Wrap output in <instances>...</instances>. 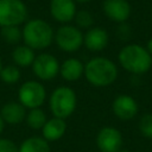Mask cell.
<instances>
[{"label":"cell","mask_w":152,"mask_h":152,"mask_svg":"<svg viewBox=\"0 0 152 152\" xmlns=\"http://www.w3.org/2000/svg\"><path fill=\"white\" fill-rule=\"evenodd\" d=\"M27 14L23 0H0V27L20 26L27 20Z\"/></svg>","instance_id":"5b68a950"},{"label":"cell","mask_w":152,"mask_h":152,"mask_svg":"<svg viewBox=\"0 0 152 152\" xmlns=\"http://www.w3.org/2000/svg\"><path fill=\"white\" fill-rule=\"evenodd\" d=\"M34 58H36L34 50L25 44L17 45L12 51V59L14 64L19 68H27L32 65Z\"/></svg>","instance_id":"e0dca14e"},{"label":"cell","mask_w":152,"mask_h":152,"mask_svg":"<svg viewBox=\"0 0 152 152\" xmlns=\"http://www.w3.org/2000/svg\"><path fill=\"white\" fill-rule=\"evenodd\" d=\"M0 34L7 44L17 45L23 40V32L19 26H4L0 30Z\"/></svg>","instance_id":"ffe728a7"},{"label":"cell","mask_w":152,"mask_h":152,"mask_svg":"<svg viewBox=\"0 0 152 152\" xmlns=\"http://www.w3.org/2000/svg\"><path fill=\"white\" fill-rule=\"evenodd\" d=\"M138 128L142 137L152 139V113H146L140 116Z\"/></svg>","instance_id":"603a6c76"},{"label":"cell","mask_w":152,"mask_h":152,"mask_svg":"<svg viewBox=\"0 0 152 152\" xmlns=\"http://www.w3.org/2000/svg\"><path fill=\"white\" fill-rule=\"evenodd\" d=\"M151 15H152V13H151Z\"/></svg>","instance_id":"4dcf8cb0"},{"label":"cell","mask_w":152,"mask_h":152,"mask_svg":"<svg viewBox=\"0 0 152 152\" xmlns=\"http://www.w3.org/2000/svg\"><path fill=\"white\" fill-rule=\"evenodd\" d=\"M21 72L19 70V66H17L15 64H8L2 66L1 72H0V78L4 83L7 84H14L20 80Z\"/></svg>","instance_id":"44dd1931"},{"label":"cell","mask_w":152,"mask_h":152,"mask_svg":"<svg viewBox=\"0 0 152 152\" xmlns=\"http://www.w3.org/2000/svg\"><path fill=\"white\" fill-rule=\"evenodd\" d=\"M122 142L121 132L112 126L102 127L96 134V146L101 152H119Z\"/></svg>","instance_id":"9c48e42d"},{"label":"cell","mask_w":152,"mask_h":152,"mask_svg":"<svg viewBox=\"0 0 152 152\" xmlns=\"http://www.w3.org/2000/svg\"><path fill=\"white\" fill-rule=\"evenodd\" d=\"M66 132V122L65 119L61 118H51L48 119L45 125L42 128V135L46 141H56L59 140Z\"/></svg>","instance_id":"2e32d148"},{"label":"cell","mask_w":152,"mask_h":152,"mask_svg":"<svg viewBox=\"0 0 152 152\" xmlns=\"http://www.w3.org/2000/svg\"><path fill=\"white\" fill-rule=\"evenodd\" d=\"M112 110L118 119L127 121V120L133 119L138 114L139 106L135 99L132 97L131 95L120 94L113 100Z\"/></svg>","instance_id":"30bf717a"},{"label":"cell","mask_w":152,"mask_h":152,"mask_svg":"<svg viewBox=\"0 0 152 152\" xmlns=\"http://www.w3.org/2000/svg\"><path fill=\"white\" fill-rule=\"evenodd\" d=\"M31 66L36 77L42 81H51L59 74L61 64L53 55L43 52L36 56Z\"/></svg>","instance_id":"ba28073f"},{"label":"cell","mask_w":152,"mask_h":152,"mask_svg":"<svg viewBox=\"0 0 152 152\" xmlns=\"http://www.w3.org/2000/svg\"><path fill=\"white\" fill-rule=\"evenodd\" d=\"M26 108L19 101H10L6 102L1 109L0 115L4 119L5 124L8 125H18L25 120L26 116Z\"/></svg>","instance_id":"5bb4252c"},{"label":"cell","mask_w":152,"mask_h":152,"mask_svg":"<svg viewBox=\"0 0 152 152\" xmlns=\"http://www.w3.org/2000/svg\"><path fill=\"white\" fill-rule=\"evenodd\" d=\"M119 70L116 64L107 57H94L84 65V77L94 87L102 88L114 83L118 78Z\"/></svg>","instance_id":"6da1fadb"},{"label":"cell","mask_w":152,"mask_h":152,"mask_svg":"<svg viewBox=\"0 0 152 152\" xmlns=\"http://www.w3.org/2000/svg\"><path fill=\"white\" fill-rule=\"evenodd\" d=\"M109 42L108 32L99 26H93L87 30V32L83 34V45L93 52L102 51L107 48Z\"/></svg>","instance_id":"4fadbf2b"},{"label":"cell","mask_w":152,"mask_h":152,"mask_svg":"<svg viewBox=\"0 0 152 152\" xmlns=\"http://www.w3.org/2000/svg\"><path fill=\"white\" fill-rule=\"evenodd\" d=\"M4 128H5V121H4V119H2L1 115H0V135H1V133L4 132Z\"/></svg>","instance_id":"4316f807"},{"label":"cell","mask_w":152,"mask_h":152,"mask_svg":"<svg viewBox=\"0 0 152 152\" xmlns=\"http://www.w3.org/2000/svg\"><path fill=\"white\" fill-rule=\"evenodd\" d=\"M116 36L121 40H127L132 36V28L127 23H120L116 27Z\"/></svg>","instance_id":"cb8c5ba5"},{"label":"cell","mask_w":152,"mask_h":152,"mask_svg":"<svg viewBox=\"0 0 152 152\" xmlns=\"http://www.w3.org/2000/svg\"><path fill=\"white\" fill-rule=\"evenodd\" d=\"M76 12L75 0H50V14L61 24H68L74 20Z\"/></svg>","instance_id":"7c38bea8"},{"label":"cell","mask_w":152,"mask_h":152,"mask_svg":"<svg viewBox=\"0 0 152 152\" xmlns=\"http://www.w3.org/2000/svg\"><path fill=\"white\" fill-rule=\"evenodd\" d=\"M146 49H147V51L150 52V55L152 56V37L148 39V42H147V44H146Z\"/></svg>","instance_id":"484cf974"},{"label":"cell","mask_w":152,"mask_h":152,"mask_svg":"<svg viewBox=\"0 0 152 152\" xmlns=\"http://www.w3.org/2000/svg\"><path fill=\"white\" fill-rule=\"evenodd\" d=\"M119 152H129V150H126V148H120Z\"/></svg>","instance_id":"f1b7e54d"},{"label":"cell","mask_w":152,"mask_h":152,"mask_svg":"<svg viewBox=\"0 0 152 152\" xmlns=\"http://www.w3.org/2000/svg\"><path fill=\"white\" fill-rule=\"evenodd\" d=\"M50 110L53 116L66 119L76 109L77 96L72 88L66 86L57 87L49 97Z\"/></svg>","instance_id":"277c9868"},{"label":"cell","mask_w":152,"mask_h":152,"mask_svg":"<svg viewBox=\"0 0 152 152\" xmlns=\"http://www.w3.org/2000/svg\"><path fill=\"white\" fill-rule=\"evenodd\" d=\"M74 20H75L76 26L78 28H87L88 30V28L93 27V24H94V17L87 10L77 11L76 14H75Z\"/></svg>","instance_id":"7402d4cb"},{"label":"cell","mask_w":152,"mask_h":152,"mask_svg":"<svg viewBox=\"0 0 152 152\" xmlns=\"http://www.w3.org/2000/svg\"><path fill=\"white\" fill-rule=\"evenodd\" d=\"M19 152H50V145L43 137H30L20 144Z\"/></svg>","instance_id":"ac0fdd59"},{"label":"cell","mask_w":152,"mask_h":152,"mask_svg":"<svg viewBox=\"0 0 152 152\" xmlns=\"http://www.w3.org/2000/svg\"><path fill=\"white\" fill-rule=\"evenodd\" d=\"M18 100L26 108H39L46 100L45 87L34 80L24 82L18 89Z\"/></svg>","instance_id":"52a82bcc"},{"label":"cell","mask_w":152,"mask_h":152,"mask_svg":"<svg viewBox=\"0 0 152 152\" xmlns=\"http://www.w3.org/2000/svg\"><path fill=\"white\" fill-rule=\"evenodd\" d=\"M83 32L76 25L64 24L55 32L53 40L64 52H75L83 45Z\"/></svg>","instance_id":"8992f818"},{"label":"cell","mask_w":152,"mask_h":152,"mask_svg":"<svg viewBox=\"0 0 152 152\" xmlns=\"http://www.w3.org/2000/svg\"><path fill=\"white\" fill-rule=\"evenodd\" d=\"M102 11L109 20L120 24L127 21L132 8L127 0H103Z\"/></svg>","instance_id":"8fae6325"},{"label":"cell","mask_w":152,"mask_h":152,"mask_svg":"<svg viewBox=\"0 0 152 152\" xmlns=\"http://www.w3.org/2000/svg\"><path fill=\"white\" fill-rule=\"evenodd\" d=\"M21 32L24 44L33 50H44L49 48L55 37L51 25L39 18L26 20Z\"/></svg>","instance_id":"3957f363"},{"label":"cell","mask_w":152,"mask_h":152,"mask_svg":"<svg viewBox=\"0 0 152 152\" xmlns=\"http://www.w3.org/2000/svg\"><path fill=\"white\" fill-rule=\"evenodd\" d=\"M59 74L63 80L75 82L84 75V64L78 58H66L59 66Z\"/></svg>","instance_id":"9a60e30c"},{"label":"cell","mask_w":152,"mask_h":152,"mask_svg":"<svg viewBox=\"0 0 152 152\" xmlns=\"http://www.w3.org/2000/svg\"><path fill=\"white\" fill-rule=\"evenodd\" d=\"M120 65L133 75H142L152 68V56L140 44H127L118 53Z\"/></svg>","instance_id":"7a4b0ae2"},{"label":"cell","mask_w":152,"mask_h":152,"mask_svg":"<svg viewBox=\"0 0 152 152\" xmlns=\"http://www.w3.org/2000/svg\"><path fill=\"white\" fill-rule=\"evenodd\" d=\"M0 152H19V147L13 140L0 138Z\"/></svg>","instance_id":"d4e9b609"},{"label":"cell","mask_w":152,"mask_h":152,"mask_svg":"<svg viewBox=\"0 0 152 152\" xmlns=\"http://www.w3.org/2000/svg\"><path fill=\"white\" fill-rule=\"evenodd\" d=\"M2 66H4V65H2V62H1V58H0V72H1V69H2Z\"/></svg>","instance_id":"f546056e"},{"label":"cell","mask_w":152,"mask_h":152,"mask_svg":"<svg viewBox=\"0 0 152 152\" xmlns=\"http://www.w3.org/2000/svg\"><path fill=\"white\" fill-rule=\"evenodd\" d=\"M88 1H90V0H75V2H77V4H86Z\"/></svg>","instance_id":"83f0119b"},{"label":"cell","mask_w":152,"mask_h":152,"mask_svg":"<svg viewBox=\"0 0 152 152\" xmlns=\"http://www.w3.org/2000/svg\"><path fill=\"white\" fill-rule=\"evenodd\" d=\"M46 121H48L46 114L40 107L28 109V112L26 113V116H25L26 125L32 129H42Z\"/></svg>","instance_id":"d6986e66"}]
</instances>
